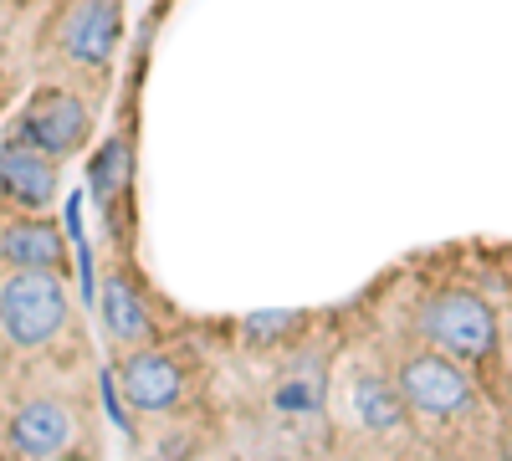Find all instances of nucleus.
I'll list each match as a JSON object with an SVG mask.
<instances>
[{
	"label": "nucleus",
	"mask_w": 512,
	"mask_h": 461,
	"mask_svg": "<svg viewBox=\"0 0 512 461\" xmlns=\"http://www.w3.org/2000/svg\"><path fill=\"white\" fill-rule=\"evenodd\" d=\"M0 328L16 349H41L67 328V287L52 267H16L0 287Z\"/></svg>",
	"instance_id": "f257e3e1"
},
{
	"label": "nucleus",
	"mask_w": 512,
	"mask_h": 461,
	"mask_svg": "<svg viewBox=\"0 0 512 461\" xmlns=\"http://www.w3.org/2000/svg\"><path fill=\"white\" fill-rule=\"evenodd\" d=\"M420 333L431 339V349L451 359H487L497 344V318L477 292H436L420 308Z\"/></svg>",
	"instance_id": "f03ea898"
},
{
	"label": "nucleus",
	"mask_w": 512,
	"mask_h": 461,
	"mask_svg": "<svg viewBox=\"0 0 512 461\" xmlns=\"http://www.w3.org/2000/svg\"><path fill=\"white\" fill-rule=\"evenodd\" d=\"M400 395L425 421H461L466 410H477V390L466 380L461 359L451 354H415L400 364Z\"/></svg>",
	"instance_id": "7ed1b4c3"
},
{
	"label": "nucleus",
	"mask_w": 512,
	"mask_h": 461,
	"mask_svg": "<svg viewBox=\"0 0 512 461\" xmlns=\"http://www.w3.org/2000/svg\"><path fill=\"white\" fill-rule=\"evenodd\" d=\"M16 129H21L26 144L47 149L52 159H67L72 149H82L93 118H88V108H82V98H72V93H36Z\"/></svg>",
	"instance_id": "20e7f679"
},
{
	"label": "nucleus",
	"mask_w": 512,
	"mask_h": 461,
	"mask_svg": "<svg viewBox=\"0 0 512 461\" xmlns=\"http://www.w3.org/2000/svg\"><path fill=\"white\" fill-rule=\"evenodd\" d=\"M123 36V0H72L62 21V52L77 67H103Z\"/></svg>",
	"instance_id": "39448f33"
},
{
	"label": "nucleus",
	"mask_w": 512,
	"mask_h": 461,
	"mask_svg": "<svg viewBox=\"0 0 512 461\" xmlns=\"http://www.w3.org/2000/svg\"><path fill=\"white\" fill-rule=\"evenodd\" d=\"M0 195L21 211H47L57 200V159L26 139L0 149Z\"/></svg>",
	"instance_id": "423d86ee"
},
{
	"label": "nucleus",
	"mask_w": 512,
	"mask_h": 461,
	"mask_svg": "<svg viewBox=\"0 0 512 461\" xmlns=\"http://www.w3.org/2000/svg\"><path fill=\"white\" fill-rule=\"evenodd\" d=\"M123 400L134 405V410H175L180 395H185V374L180 364L169 359V354H134L123 364Z\"/></svg>",
	"instance_id": "0eeeda50"
},
{
	"label": "nucleus",
	"mask_w": 512,
	"mask_h": 461,
	"mask_svg": "<svg viewBox=\"0 0 512 461\" xmlns=\"http://www.w3.org/2000/svg\"><path fill=\"white\" fill-rule=\"evenodd\" d=\"M11 446L21 456H57L72 446V410L57 400H31L11 415Z\"/></svg>",
	"instance_id": "6e6552de"
},
{
	"label": "nucleus",
	"mask_w": 512,
	"mask_h": 461,
	"mask_svg": "<svg viewBox=\"0 0 512 461\" xmlns=\"http://www.w3.org/2000/svg\"><path fill=\"white\" fill-rule=\"evenodd\" d=\"M349 405H354V415H359V426L374 431V436H395V431H405V421H410V405H405L400 385H390L384 374H369V369L354 374Z\"/></svg>",
	"instance_id": "1a4fd4ad"
},
{
	"label": "nucleus",
	"mask_w": 512,
	"mask_h": 461,
	"mask_svg": "<svg viewBox=\"0 0 512 461\" xmlns=\"http://www.w3.org/2000/svg\"><path fill=\"white\" fill-rule=\"evenodd\" d=\"M0 257H6L11 267H62L67 257V241L52 221L41 216H26V221H11L6 231H0Z\"/></svg>",
	"instance_id": "9d476101"
},
{
	"label": "nucleus",
	"mask_w": 512,
	"mask_h": 461,
	"mask_svg": "<svg viewBox=\"0 0 512 461\" xmlns=\"http://www.w3.org/2000/svg\"><path fill=\"white\" fill-rule=\"evenodd\" d=\"M103 328L113 333L118 344H144V339H149L144 292L128 282L123 272H108V282H103Z\"/></svg>",
	"instance_id": "9b49d317"
},
{
	"label": "nucleus",
	"mask_w": 512,
	"mask_h": 461,
	"mask_svg": "<svg viewBox=\"0 0 512 461\" xmlns=\"http://www.w3.org/2000/svg\"><path fill=\"white\" fill-rule=\"evenodd\" d=\"M123 185H128V139H108L93 159V195L113 200Z\"/></svg>",
	"instance_id": "f8f14e48"
},
{
	"label": "nucleus",
	"mask_w": 512,
	"mask_h": 461,
	"mask_svg": "<svg viewBox=\"0 0 512 461\" xmlns=\"http://www.w3.org/2000/svg\"><path fill=\"white\" fill-rule=\"evenodd\" d=\"M297 323H303L297 313H256V318H246V339H256V344H262V339H282L277 328H297Z\"/></svg>",
	"instance_id": "ddd939ff"
},
{
	"label": "nucleus",
	"mask_w": 512,
	"mask_h": 461,
	"mask_svg": "<svg viewBox=\"0 0 512 461\" xmlns=\"http://www.w3.org/2000/svg\"><path fill=\"white\" fill-rule=\"evenodd\" d=\"M507 456H512V436H507Z\"/></svg>",
	"instance_id": "4468645a"
}]
</instances>
